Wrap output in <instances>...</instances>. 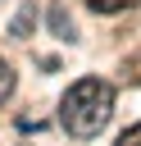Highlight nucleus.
<instances>
[{"mask_svg": "<svg viewBox=\"0 0 141 146\" xmlns=\"http://www.w3.org/2000/svg\"><path fill=\"white\" fill-rule=\"evenodd\" d=\"M109 114H114V87H109L105 78H77V82L64 91V100H59V123H64V132L77 137V141L105 132Z\"/></svg>", "mask_w": 141, "mask_h": 146, "instance_id": "1", "label": "nucleus"}, {"mask_svg": "<svg viewBox=\"0 0 141 146\" xmlns=\"http://www.w3.org/2000/svg\"><path fill=\"white\" fill-rule=\"evenodd\" d=\"M45 23H50V32L59 36V41H77V23H73V14L64 9V5H50V14H45Z\"/></svg>", "mask_w": 141, "mask_h": 146, "instance_id": "2", "label": "nucleus"}, {"mask_svg": "<svg viewBox=\"0 0 141 146\" xmlns=\"http://www.w3.org/2000/svg\"><path fill=\"white\" fill-rule=\"evenodd\" d=\"M32 27H36V0H23V9H18L14 23H9V36H14V41H27Z\"/></svg>", "mask_w": 141, "mask_h": 146, "instance_id": "3", "label": "nucleus"}, {"mask_svg": "<svg viewBox=\"0 0 141 146\" xmlns=\"http://www.w3.org/2000/svg\"><path fill=\"white\" fill-rule=\"evenodd\" d=\"M118 78H123V82H132V87L141 82V50H132V55L118 64Z\"/></svg>", "mask_w": 141, "mask_h": 146, "instance_id": "4", "label": "nucleus"}, {"mask_svg": "<svg viewBox=\"0 0 141 146\" xmlns=\"http://www.w3.org/2000/svg\"><path fill=\"white\" fill-rule=\"evenodd\" d=\"M132 5H141V0H86L91 14H123V9H132Z\"/></svg>", "mask_w": 141, "mask_h": 146, "instance_id": "5", "label": "nucleus"}, {"mask_svg": "<svg viewBox=\"0 0 141 146\" xmlns=\"http://www.w3.org/2000/svg\"><path fill=\"white\" fill-rule=\"evenodd\" d=\"M14 96V68H9V59H0V105Z\"/></svg>", "mask_w": 141, "mask_h": 146, "instance_id": "6", "label": "nucleus"}, {"mask_svg": "<svg viewBox=\"0 0 141 146\" xmlns=\"http://www.w3.org/2000/svg\"><path fill=\"white\" fill-rule=\"evenodd\" d=\"M114 146H141V123H132V128H123Z\"/></svg>", "mask_w": 141, "mask_h": 146, "instance_id": "7", "label": "nucleus"}]
</instances>
